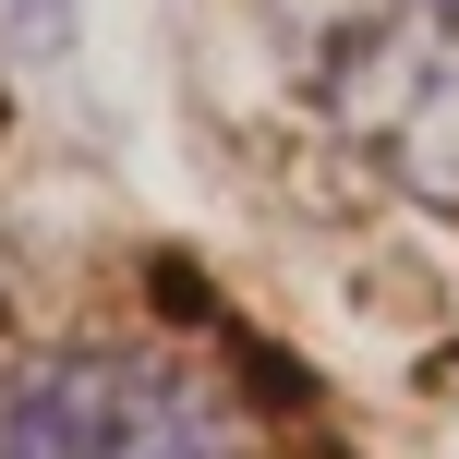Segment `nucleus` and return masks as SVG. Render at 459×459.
<instances>
[{"instance_id":"nucleus-3","label":"nucleus","mask_w":459,"mask_h":459,"mask_svg":"<svg viewBox=\"0 0 459 459\" xmlns=\"http://www.w3.org/2000/svg\"><path fill=\"white\" fill-rule=\"evenodd\" d=\"M0 48L13 61H61L73 48V0H0Z\"/></svg>"},{"instance_id":"nucleus-2","label":"nucleus","mask_w":459,"mask_h":459,"mask_svg":"<svg viewBox=\"0 0 459 459\" xmlns=\"http://www.w3.org/2000/svg\"><path fill=\"white\" fill-rule=\"evenodd\" d=\"M0 459H242V411L194 351H37L0 363Z\"/></svg>"},{"instance_id":"nucleus-1","label":"nucleus","mask_w":459,"mask_h":459,"mask_svg":"<svg viewBox=\"0 0 459 459\" xmlns=\"http://www.w3.org/2000/svg\"><path fill=\"white\" fill-rule=\"evenodd\" d=\"M315 97L399 194L459 218V0H290Z\"/></svg>"}]
</instances>
